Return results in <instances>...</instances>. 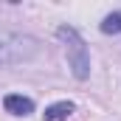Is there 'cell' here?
Returning <instances> with one entry per match:
<instances>
[{
    "label": "cell",
    "instance_id": "obj_1",
    "mask_svg": "<svg viewBox=\"0 0 121 121\" xmlns=\"http://www.w3.org/2000/svg\"><path fill=\"white\" fill-rule=\"evenodd\" d=\"M56 37L65 42V51H68L70 68H73V76H76V79H87V76H90V56H87V48H85L82 37L76 34V28L62 26V28L56 31Z\"/></svg>",
    "mask_w": 121,
    "mask_h": 121
},
{
    "label": "cell",
    "instance_id": "obj_2",
    "mask_svg": "<svg viewBox=\"0 0 121 121\" xmlns=\"http://www.w3.org/2000/svg\"><path fill=\"white\" fill-rule=\"evenodd\" d=\"M3 107L9 113H14V116H28V113H34V101L26 99V96H6Z\"/></svg>",
    "mask_w": 121,
    "mask_h": 121
},
{
    "label": "cell",
    "instance_id": "obj_3",
    "mask_svg": "<svg viewBox=\"0 0 121 121\" xmlns=\"http://www.w3.org/2000/svg\"><path fill=\"white\" fill-rule=\"evenodd\" d=\"M70 113H73V104H70V101H56V104H51L42 116H45V121H65Z\"/></svg>",
    "mask_w": 121,
    "mask_h": 121
},
{
    "label": "cell",
    "instance_id": "obj_4",
    "mask_svg": "<svg viewBox=\"0 0 121 121\" xmlns=\"http://www.w3.org/2000/svg\"><path fill=\"white\" fill-rule=\"evenodd\" d=\"M101 31H104V34H121V11L107 14L104 23H101Z\"/></svg>",
    "mask_w": 121,
    "mask_h": 121
}]
</instances>
